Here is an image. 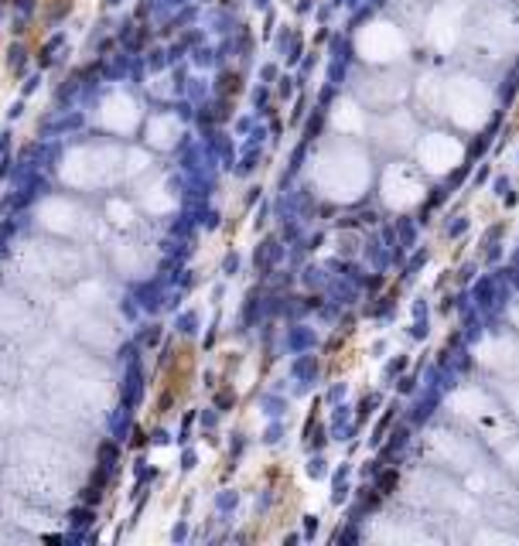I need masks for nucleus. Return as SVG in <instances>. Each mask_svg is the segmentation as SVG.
<instances>
[{
    "label": "nucleus",
    "mask_w": 519,
    "mask_h": 546,
    "mask_svg": "<svg viewBox=\"0 0 519 546\" xmlns=\"http://www.w3.org/2000/svg\"><path fill=\"white\" fill-rule=\"evenodd\" d=\"M174 324H178V331H181V335H195V324H199V318H195L191 311H185L178 321H174Z\"/></svg>",
    "instance_id": "obj_9"
},
{
    "label": "nucleus",
    "mask_w": 519,
    "mask_h": 546,
    "mask_svg": "<svg viewBox=\"0 0 519 546\" xmlns=\"http://www.w3.org/2000/svg\"><path fill=\"white\" fill-rule=\"evenodd\" d=\"M171 232H174V235H181V239H185V235L191 232V219H188V212H185V215H181L178 222H174V226H171Z\"/></svg>",
    "instance_id": "obj_10"
},
{
    "label": "nucleus",
    "mask_w": 519,
    "mask_h": 546,
    "mask_svg": "<svg viewBox=\"0 0 519 546\" xmlns=\"http://www.w3.org/2000/svg\"><path fill=\"white\" fill-rule=\"evenodd\" d=\"M110 430H113V441L123 444V437H127V430H130V406L120 403V410L110 416Z\"/></svg>",
    "instance_id": "obj_3"
},
{
    "label": "nucleus",
    "mask_w": 519,
    "mask_h": 546,
    "mask_svg": "<svg viewBox=\"0 0 519 546\" xmlns=\"http://www.w3.org/2000/svg\"><path fill=\"white\" fill-rule=\"evenodd\" d=\"M160 341V324H144L140 328V335H137V345H144V349H147V345H157Z\"/></svg>",
    "instance_id": "obj_6"
},
{
    "label": "nucleus",
    "mask_w": 519,
    "mask_h": 546,
    "mask_svg": "<svg viewBox=\"0 0 519 546\" xmlns=\"http://www.w3.org/2000/svg\"><path fill=\"white\" fill-rule=\"evenodd\" d=\"M236 403V393L232 389H222V393L216 396V410H226V406H232Z\"/></svg>",
    "instance_id": "obj_11"
},
{
    "label": "nucleus",
    "mask_w": 519,
    "mask_h": 546,
    "mask_svg": "<svg viewBox=\"0 0 519 546\" xmlns=\"http://www.w3.org/2000/svg\"><path fill=\"white\" fill-rule=\"evenodd\" d=\"M147 441H154V444H168L171 437H168V430H154V437H147Z\"/></svg>",
    "instance_id": "obj_16"
},
{
    "label": "nucleus",
    "mask_w": 519,
    "mask_h": 546,
    "mask_svg": "<svg viewBox=\"0 0 519 546\" xmlns=\"http://www.w3.org/2000/svg\"><path fill=\"white\" fill-rule=\"evenodd\" d=\"M116 454H120L116 451V441H103L99 447H96V458H99V464H103L106 471L116 468Z\"/></svg>",
    "instance_id": "obj_4"
},
{
    "label": "nucleus",
    "mask_w": 519,
    "mask_h": 546,
    "mask_svg": "<svg viewBox=\"0 0 519 546\" xmlns=\"http://www.w3.org/2000/svg\"><path fill=\"white\" fill-rule=\"evenodd\" d=\"M68 522H72L76 529H85V526H93V522H96V512L89 505H76L72 512H68Z\"/></svg>",
    "instance_id": "obj_5"
},
{
    "label": "nucleus",
    "mask_w": 519,
    "mask_h": 546,
    "mask_svg": "<svg viewBox=\"0 0 519 546\" xmlns=\"http://www.w3.org/2000/svg\"><path fill=\"white\" fill-rule=\"evenodd\" d=\"M216 420H219V416L212 413V410H205V413H202V424H205V427H216Z\"/></svg>",
    "instance_id": "obj_17"
},
{
    "label": "nucleus",
    "mask_w": 519,
    "mask_h": 546,
    "mask_svg": "<svg viewBox=\"0 0 519 546\" xmlns=\"http://www.w3.org/2000/svg\"><path fill=\"white\" fill-rule=\"evenodd\" d=\"M140 399H144V369L137 362H130L127 372H123V406L133 410Z\"/></svg>",
    "instance_id": "obj_2"
},
{
    "label": "nucleus",
    "mask_w": 519,
    "mask_h": 546,
    "mask_svg": "<svg viewBox=\"0 0 519 546\" xmlns=\"http://www.w3.org/2000/svg\"><path fill=\"white\" fill-rule=\"evenodd\" d=\"M195 215H199L195 222H199V226H205V229H216V226H219V212H216V208H205V205H202Z\"/></svg>",
    "instance_id": "obj_7"
},
{
    "label": "nucleus",
    "mask_w": 519,
    "mask_h": 546,
    "mask_svg": "<svg viewBox=\"0 0 519 546\" xmlns=\"http://www.w3.org/2000/svg\"><path fill=\"white\" fill-rule=\"evenodd\" d=\"M236 270H239V256L232 253V256H226V263H222V273H226V277H232Z\"/></svg>",
    "instance_id": "obj_13"
},
{
    "label": "nucleus",
    "mask_w": 519,
    "mask_h": 546,
    "mask_svg": "<svg viewBox=\"0 0 519 546\" xmlns=\"http://www.w3.org/2000/svg\"><path fill=\"white\" fill-rule=\"evenodd\" d=\"M181 468H185V471L195 468V451H185V454H181Z\"/></svg>",
    "instance_id": "obj_15"
},
{
    "label": "nucleus",
    "mask_w": 519,
    "mask_h": 546,
    "mask_svg": "<svg viewBox=\"0 0 519 546\" xmlns=\"http://www.w3.org/2000/svg\"><path fill=\"white\" fill-rule=\"evenodd\" d=\"M137 341H127V345H120V352H116V358H120L123 366H130V362H137Z\"/></svg>",
    "instance_id": "obj_8"
},
{
    "label": "nucleus",
    "mask_w": 519,
    "mask_h": 546,
    "mask_svg": "<svg viewBox=\"0 0 519 546\" xmlns=\"http://www.w3.org/2000/svg\"><path fill=\"white\" fill-rule=\"evenodd\" d=\"M232 505H236V492H222L216 499V508H232Z\"/></svg>",
    "instance_id": "obj_12"
},
{
    "label": "nucleus",
    "mask_w": 519,
    "mask_h": 546,
    "mask_svg": "<svg viewBox=\"0 0 519 546\" xmlns=\"http://www.w3.org/2000/svg\"><path fill=\"white\" fill-rule=\"evenodd\" d=\"M164 277H154V280H144L133 287V301L140 304L144 311H157L160 304H164Z\"/></svg>",
    "instance_id": "obj_1"
},
{
    "label": "nucleus",
    "mask_w": 519,
    "mask_h": 546,
    "mask_svg": "<svg viewBox=\"0 0 519 546\" xmlns=\"http://www.w3.org/2000/svg\"><path fill=\"white\" fill-rule=\"evenodd\" d=\"M185 536H188V526H185V522H178V526L171 529V539H174V543H181Z\"/></svg>",
    "instance_id": "obj_14"
},
{
    "label": "nucleus",
    "mask_w": 519,
    "mask_h": 546,
    "mask_svg": "<svg viewBox=\"0 0 519 546\" xmlns=\"http://www.w3.org/2000/svg\"><path fill=\"white\" fill-rule=\"evenodd\" d=\"M7 137L10 133H0V154H4V147H7Z\"/></svg>",
    "instance_id": "obj_18"
}]
</instances>
